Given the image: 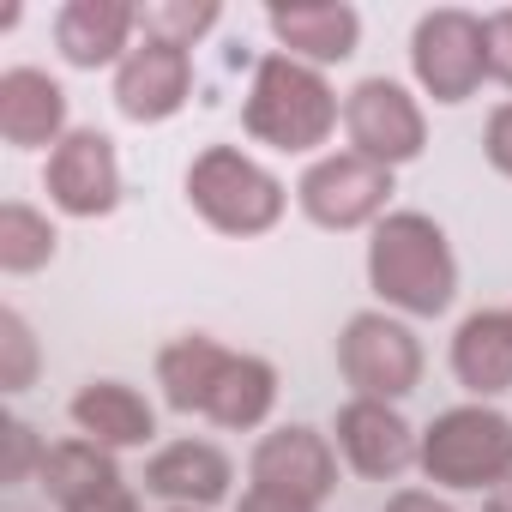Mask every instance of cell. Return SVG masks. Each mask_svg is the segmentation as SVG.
Here are the masks:
<instances>
[{
  "mask_svg": "<svg viewBox=\"0 0 512 512\" xmlns=\"http://www.w3.org/2000/svg\"><path fill=\"white\" fill-rule=\"evenodd\" d=\"M392 199V169L356 157V151H332L320 163H308V175L296 181V205L308 223L320 229H362L380 223Z\"/></svg>",
  "mask_w": 512,
  "mask_h": 512,
  "instance_id": "obj_8",
  "label": "cell"
},
{
  "mask_svg": "<svg viewBox=\"0 0 512 512\" xmlns=\"http://www.w3.org/2000/svg\"><path fill=\"white\" fill-rule=\"evenodd\" d=\"M482 512H512V476H506V482H494V488L482 494Z\"/></svg>",
  "mask_w": 512,
  "mask_h": 512,
  "instance_id": "obj_31",
  "label": "cell"
},
{
  "mask_svg": "<svg viewBox=\"0 0 512 512\" xmlns=\"http://www.w3.org/2000/svg\"><path fill=\"white\" fill-rule=\"evenodd\" d=\"M338 374L350 380L356 398H404L422 380V344L404 320L392 314H356L338 338Z\"/></svg>",
  "mask_w": 512,
  "mask_h": 512,
  "instance_id": "obj_6",
  "label": "cell"
},
{
  "mask_svg": "<svg viewBox=\"0 0 512 512\" xmlns=\"http://www.w3.org/2000/svg\"><path fill=\"white\" fill-rule=\"evenodd\" d=\"M0 139L13 151H43L67 139V91L37 73V67H13L0 73Z\"/></svg>",
  "mask_w": 512,
  "mask_h": 512,
  "instance_id": "obj_15",
  "label": "cell"
},
{
  "mask_svg": "<svg viewBox=\"0 0 512 512\" xmlns=\"http://www.w3.org/2000/svg\"><path fill=\"white\" fill-rule=\"evenodd\" d=\"M37 380V338L19 308H0V392H25Z\"/></svg>",
  "mask_w": 512,
  "mask_h": 512,
  "instance_id": "obj_24",
  "label": "cell"
},
{
  "mask_svg": "<svg viewBox=\"0 0 512 512\" xmlns=\"http://www.w3.org/2000/svg\"><path fill=\"white\" fill-rule=\"evenodd\" d=\"M217 19H223L217 0H151V7H139L145 43H169V49H193Z\"/></svg>",
  "mask_w": 512,
  "mask_h": 512,
  "instance_id": "obj_23",
  "label": "cell"
},
{
  "mask_svg": "<svg viewBox=\"0 0 512 512\" xmlns=\"http://www.w3.org/2000/svg\"><path fill=\"white\" fill-rule=\"evenodd\" d=\"M43 440H37V428L31 422H19V416H7L0 422V482H25V476H37L43 470Z\"/></svg>",
  "mask_w": 512,
  "mask_h": 512,
  "instance_id": "obj_25",
  "label": "cell"
},
{
  "mask_svg": "<svg viewBox=\"0 0 512 512\" xmlns=\"http://www.w3.org/2000/svg\"><path fill=\"white\" fill-rule=\"evenodd\" d=\"M223 362H229V350L217 338H205V332H187V338L163 344L157 350V386H163L169 410L205 416V404H211V392L223 380Z\"/></svg>",
  "mask_w": 512,
  "mask_h": 512,
  "instance_id": "obj_19",
  "label": "cell"
},
{
  "mask_svg": "<svg viewBox=\"0 0 512 512\" xmlns=\"http://www.w3.org/2000/svg\"><path fill=\"white\" fill-rule=\"evenodd\" d=\"M452 374L470 398L512 392V308H482L452 332Z\"/></svg>",
  "mask_w": 512,
  "mask_h": 512,
  "instance_id": "obj_17",
  "label": "cell"
},
{
  "mask_svg": "<svg viewBox=\"0 0 512 512\" xmlns=\"http://www.w3.org/2000/svg\"><path fill=\"white\" fill-rule=\"evenodd\" d=\"M247 133L272 145V151H314L332 139V127L344 121V103L338 91L326 85L320 67L308 61H290L284 49L266 55L253 67V85H247V109H241Z\"/></svg>",
  "mask_w": 512,
  "mask_h": 512,
  "instance_id": "obj_2",
  "label": "cell"
},
{
  "mask_svg": "<svg viewBox=\"0 0 512 512\" xmlns=\"http://www.w3.org/2000/svg\"><path fill=\"white\" fill-rule=\"evenodd\" d=\"M229 482H235V464L211 440H175L145 464V494H157L169 506H199L205 512L229 494Z\"/></svg>",
  "mask_w": 512,
  "mask_h": 512,
  "instance_id": "obj_16",
  "label": "cell"
},
{
  "mask_svg": "<svg viewBox=\"0 0 512 512\" xmlns=\"http://www.w3.org/2000/svg\"><path fill=\"white\" fill-rule=\"evenodd\" d=\"M410 73L434 103H464L488 79V49H482V19L464 7H440L416 19L410 37Z\"/></svg>",
  "mask_w": 512,
  "mask_h": 512,
  "instance_id": "obj_5",
  "label": "cell"
},
{
  "mask_svg": "<svg viewBox=\"0 0 512 512\" xmlns=\"http://www.w3.org/2000/svg\"><path fill=\"white\" fill-rule=\"evenodd\" d=\"M67 410H73L79 434L97 440V446H109V452H121V446H145V440L157 434V410H151L145 392H133L127 380H91V386L73 392Z\"/></svg>",
  "mask_w": 512,
  "mask_h": 512,
  "instance_id": "obj_18",
  "label": "cell"
},
{
  "mask_svg": "<svg viewBox=\"0 0 512 512\" xmlns=\"http://www.w3.org/2000/svg\"><path fill=\"white\" fill-rule=\"evenodd\" d=\"M386 512H452L440 494H428V488H398L392 500H386Z\"/></svg>",
  "mask_w": 512,
  "mask_h": 512,
  "instance_id": "obj_30",
  "label": "cell"
},
{
  "mask_svg": "<svg viewBox=\"0 0 512 512\" xmlns=\"http://www.w3.org/2000/svg\"><path fill=\"white\" fill-rule=\"evenodd\" d=\"M482 49H488V79H500L512 91V7L482 19Z\"/></svg>",
  "mask_w": 512,
  "mask_h": 512,
  "instance_id": "obj_26",
  "label": "cell"
},
{
  "mask_svg": "<svg viewBox=\"0 0 512 512\" xmlns=\"http://www.w3.org/2000/svg\"><path fill=\"white\" fill-rule=\"evenodd\" d=\"M235 512H320V506H308V500H296V494H278V488H247V494L235 500Z\"/></svg>",
  "mask_w": 512,
  "mask_h": 512,
  "instance_id": "obj_28",
  "label": "cell"
},
{
  "mask_svg": "<svg viewBox=\"0 0 512 512\" xmlns=\"http://www.w3.org/2000/svg\"><path fill=\"white\" fill-rule=\"evenodd\" d=\"M416 464L434 488H494L512 476V416H500L494 404H458L440 410L422 434H416Z\"/></svg>",
  "mask_w": 512,
  "mask_h": 512,
  "instance_id": "obj_4",
  "label": "cell"
},
{
  "mask_svg": "<svg viewBox=\"0 0 512 512\" xmlns=\"http://www.w3.org/2000/svg\"><path fill=\"white\" fill-rule=\"evenodd\" d=\"M169 512H199V506H169Z\"/></svg>",
  "mask_w": 512,
  "mask_h": 512,
  "instance_id": "obj_32",
  "label": "cell"
},
{
  "mask_svg": "<svg viewBox=\"0 0 512 512\" xmlns=\"http://www.w3.org/2000/svg\"><path fill=\"white\" fill-rule=\"evenodd\" d=\"M332 434H338L344 464L356 476H368V482H398L416 464V428L392 404H380V398H350L338 410V428Z\"/></svg>",
  "mask_w": 512,
  "mask_h": 512,
  "instance_id": "obj_11",
  "label": "cell"
},
{
  "mask_svg": "<svg viewBox=\"0 0 512 512\" xmlns=\"http://www.w3.org/2000/svg\"><path fill=\"white\" fill-rule=\"evenodd\" d=\"M247 476H253V488H278V494H296V500L320 506L338 488V452H332L326 434H314L302 422H284V428L260 434V446L247 458Z\"/></svg>",
  "mask_w": 512,
  "mask_h": 512,
  "instance_id": "obj_10",
  "label": "cell"
},
{
  "mask_svg": "<svg viewBox=\"0 0 512 512\" xmlns=\"http://www.w3.org/2000/svg\"><path fill=\"white\" fill-rule=\"evenodd\" d=\"M37 482H43L49 500L67 512V506H79V500H91V494H103V488H121V470H115V452H109V446H97V440L79 434V440H61V446L43 452Z\"/></svg>",
  "mask_w": 512,
  "mask_h": 512,
  "instance_id": "obj_21",
  "label": "cell"
},
{
  "mask_svg": "<svg viewBox=\"0 0 512 512\" xmlns=\"http://www.w3.org/2000/svg\"><path fill=\"white\" fill-rule=\"evenodd\" d=\"M344 133H350V151L380 163V169H398V163H416L428 151V121H422V103L398 85V79H362L350 97H344Z\"/></svg>",
  "mask_w": 512,
  "mask_h": 512,
  "instance_id": "obj_7",
  "label": "cell"
},
{
  "mask_svg": "<svg viewBox=\"0 0 512 512\" xmlns=\"http://www.w3.org/2000/svg\"><path fill=\"white\" fill-rule=\"evenodd\" d=\"M55 223L37 211V205H25V199H7L0 205V272H13V278H31V272H43L49 260H55Z\"/></svg>",
  "mask_w": 512,
  "mask_h": 512,
  "instance_id": "obj_22",
  "label": "cell"
},
{
  "mask_svg": "<svg viewBox=\"0 0 512 512\" xmlns=\"http://www.w3.org/2000/svg\"><path fill=\"white\" fill-rule=\"evenodd\" d=\"M67 512H139V500H133V488L121 482V488H103V494H91V500H79V506H67Z\"/></svg>",
  "mask_w": 512,
  "mask_h": 512,
  "instance_id": "obj_29",
  "label": "cell"
},
{
  "mask_svg": "<svg viewBox=\"0 0 512 512\" xmlns=\"http://www.w3.org/2000/svg\"><path fill=\"white\" fill-rule=\"evenodd\" d=\"M187 205L217 229V235H266L278 229L284 205H290V187L253 163L247 151L235 145H205L193 163H187Z\"/></svg>",
  "mask_w": 512,
  "mask_h": 512,
  "instance_id": "obj_3",
  "label": "cell"
},
{
  "mask_svg": "<svg viewBox=\"0 0 512 512\" xmlns=\"http://www.w3.org/2000/svg\"><path fill=\"white\" fill-rule=\"evenodd\" d=\"M43 187H49V205L67 211V217H109V211L121 205V163H115L109 133L73 127V133L49 151Z\"/></svg>",
  "mask_w": 512,
  "mask_h": 512,
  "instance_id": "obj_9",
  "label": "cell"
},
{
  "mask_svg": "<svg viewBox=\"0 0 512 512\" xmlns=\"http://www.w3.org/2000/svg\"><path fill=\"white\" fill-rule=\"evenodd\" d=\"M193 97V55L169 43H133V55L115 67V109L139 127L181 115Z\"/></svg>",
  "mask_w": 512,
  "mask_h": 512,
  "instance_id": "obj_12",
  "label": "cell"
},
{
  "mask_svg": "<svg viewBox=\"0 0 512 512\" xmlns=\"http://www.w3.org/2000/svg\"><path fill=\"white\" fill-rule=\"evenodd\" d=\"M368 284L386 308L410 320H434L458 296V260L446 247V229L422 211H386L368 241Z\"/></svg>",
  "mask_w": 512,
  "mask_h": 512,
  "instance_id": "obj_1",
  "label": "cell"
},
{
  "mask_svg": "<svg viewBox=\"0 0 512 512\" xmlns=\"http://www.w3.org/2000/svg\"><path fill=\"white\" fill-rule=\"evenodd\" d=\"M266 25L284 43V55L308 61V67L350 61L356 43H362V13L344 7V0H296V7H272Z\"/></svg>",
  "mask_w": 512,
  "mask_h": 512,
  "instance_id": "obj_14",
  "label": "cell"
},
{
  "mask_svg": "<svg viewBox=\"0 0 512 512\" xmlns=\"http://www.w3.org/2000/svg\"><path fill=\"white\" fill-rule=\"evenodd\" d=\"M133 31H139V7L127 0H67L55 13V49L67 67H121L133 55Z\"/></svg>",
  "mask_w": 512,
  "mask_h": 512,
  "instance_id": "obj_13",
  "label": "cell"
},
{
  "mask_svg": "<svg viewBox=\"0 0 512 512\" xmlns=\"http://www.w3.org/2000/svg\"><path fill=\"white\" fill-rule=\"evenodd\" d=\"M482 157L494 163V175L512 181V103H500V109L488 115V127H482Z\"/></svg>",
  "mask_w": 512,
  "mask_h": 512,
  "instance_id": "obj_27",
  "label": "cell"
},
{
  "mask_svg": "<svg viewBox=\"0 0 512 512\" xmlns=\"http://www.w3.org/2000/svg\"><path fill=\"white\" fill-rule=\"evenodd\" d=\"M272 404H278V368H272L266 356L229 350L223 380H217V392H211V404H205V422H217V428H229V434H247V428H260V422L272 416Z\"/></svg>",
  "mask_w": 512,
  "mask_h": 512,
  "instance_id": "obj_20",
  "label": "cell"
}]
</instances>
